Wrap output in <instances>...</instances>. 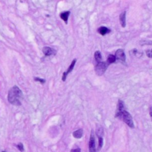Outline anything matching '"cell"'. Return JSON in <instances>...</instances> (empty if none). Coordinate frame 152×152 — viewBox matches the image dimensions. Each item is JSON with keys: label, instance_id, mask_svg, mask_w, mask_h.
<instances>
[{"label": "cell", "instance_id": "obj_1", "mask_svg": "<svg viewBox=\"0 0 152 152\" xmlns=\"http://www.w3.org/2000/svg\"><path fill=\"white\" fill-rule=\"evenodd\" d=\"M23 95L21 90L17 86H14L8 91V100L12 105L20 106L22 104L21 100L23 99Z\"/></svg>", "mask_w": 152, "mask_h": 152}, {"label": "cell", "instance_id": "obj_2", "mask_svg": "<svg viewBox=\"0 0 152 152\" xmlns=\"http://www.w3.org/2000/svg\"><path fill=\"white\" fill-rule=\"evenodd\" d=\"M115 117L122 120L126 125L129 126L130 128H133L134 127L131 115L129 112L125 111V109L121 111H116Z\"/></svg>", "mask_w": 152, "mask_h": 152}, {"label": "cell", "instance_id": "obj_3", "mask_svg": "<svg viewBox=\"0 0 152 152\" xmlns=\"http://www.w3.org/2000/svg\"><path fill=\"white\" fill-rule=\"evenodd\" d=\"M108 65L109 64L106 61H100L99 63H98L97 65L95 67V71L96 74L99 76L102 75L107 70Z\"/></svg>", "mask_w": 152, "mask_h": 152}, {"label": "cell", "instance_id": "obj_4", "mask_svg": "<svg viewBox=\"0 0 152 152\" xmlns=\"http://www.w3.org/2000/svg\"><path fill=\"white\" fill-rule=\"evenodd\" d=\"M89 146V151L90 152L96 151V144H95V138L93 131H91V132Z\"/></svg>", "mask_w": 152, "mask_h": 152}, {"label": "cell", "instance_id": "obj_5", "mask_svg": "<svg viewBox=\"0 0 152 152\" xmlns=\"http://www.w3.org/2000/svg\"><path fill=\"white\" fill-rule=\"evenodd\" d=\"M115 56L116 57V60L122 61V62H125L126 56H125V54L124 53L123 49H118L115 52Z\"/></svg>", "mask_w": 152, "mask_h": 152}, {"label": "cell", "instance_id": "obj_6", "mask_svg": "<svg viewBox=\"0 0 152 152\" xmlns=\"http://www.w3.org/2000/svg\"><path fill=\"white\" fill-rule=\"evenodd\" d=\"M75 63H76V59H74V60L72 61L71 65L69 66V69H67V70L65 72H64V73H63V78H62V80H63V81H65V80H66V79H67V75H68V74H69V73H70L73 71V70L74 69V66H75Z\"/></svg>", "mask_w": 152, "mask_h": 152}, {"label": "cell", "instance_id": "obj_7", "mask_svg": "<svg viewBox=\"0 0 152 152\" xmlns=\"http://www.w3.org/2000/svg\"><path fill=\"white\" fill-rule=\"evenodd\" d=\"M42 51H43L44 54L46 56H51L56 54V50L49 46H45L42 49Z\"/></svg>", "mask_w": 152, "mask_h": 152}, {"label": "cell", "instance_id": "obj_8", "mask_svg": "<svg viewBox=\"0 0 152 152\" xmlns=\"http://www.w3.org/2000/svg\"><path fill=\"white\" fill-rule=\"evenodd\" d=\"M98 33H99V34H100L101 35L104 36V35L108 34V33H110L111 32V30L109 29H108L106 27L102 26V27H100L98 29Z\"/></svg>", "mask_w": 152, "mask_h": 152}, {"label": "cell", "instance_id": "obj_9", "mask_svg": "<svg viewBox=\"0 0 152 152\" xmlns=\"http://www.w3.org/2000/svg\"><path fill=\"white\" fill-rule=\"evenodd\" d=\"M120 21L122 28H125L126 26V11L122 12L120 15Z\"/></svg>", "mask_w": 152, "mask_h": 152}, {"label": "cell", "instance_id": "obj_10", "mask_svg": "<svg viewBox=\"0 0 152 152\" xmlns=\"http://www.w3.org/2000/svg\"><path fill=\"white\" fill-rule=\"evenodd\" d=\"M70 14V11H64L60 14V17L65 22V23H67L69 19V17Z\"/></svg>", "mask_w": 152, "mask_h": 152}, {"label": "cell", "instance_id": "obj_11", "mask_svg": "<svg viewBox=\"0 0 152 152\" xmlns=\"http://www.w3.org/2000/svg\"><path fill=\"white\" fill-rule=\"evenodd\" d=\"M83 131L82 129H79L77 131H74L73 133V135L74 138L75 139H80L83 136Z\"/></svg>", "mask_w": 152, "mask_h": 152}, {"label": "cell", "instance_id": "obj_12", "mask_svg": "<svg viewBox=\"0 0 152 152\" xmlns=\"http://www.w3.org/2000/svg\"><path fill=\"white\" fill-rule=\"evenodd\" d=\"M96 135L98 137H103L104 136V129L101 125H98L96 128Z\"/></svg>", "mask_w": 152, "mask_h": 152}, {"label": "cell", "instance_id": "obj_13", "mask_svg": "<svg viewBox=\"0 0 152 152\" xmlns=\"http://www.w3.org/2000/svg\"><path fill=\"white\" fill-rule=\"evenodd\" d=\"M116 57L115 55H109L108 57V59H107V61L106 62L108 63V64L109 65H110L114 63L116 61Z\"/></svg>", "mask_w": 152, "mask_h": 152}, {"label": "cell", "instance_id": "obj_14", "mask_svg": "<svg viewBox=\"0 0 152 152\" xmlns=\"http://www.w3.org/2000/svg\"><path fill=\"white\" fill-rule=\"evenodd\" d=\"M95 59L97 63L102 61V55H101L100 52L99 51V50L96 51L95 53Z\"/></svg>", "mask_w": 152, "mask_h": 152}, {"label": "cell", "instance_id": "obj_15", "mask_svg": "<svg viewBox=\"0 0 152 152\" xmlns=\"http://www.w3.org/2000/svg\"><path fill=\"white\" fill-rule=\"evenodd\" d=\"M98 141H99V150L103 146V144H104V139H103V137H98Z\"/></svg>", "mask_w": 152, "mask_h": 152}, {"label": "cell", "instance_id": "obj_16", "mask_svg": "<svg viewBox=\"0 0 152 152\" xmlns=\"http://www.w3.org/2000/svg\"><path fill=\"white\" fill-rule=\"evenodd\" d=\"M146 55L149 58H152V49L146 51Z\"/></svg>", "mask_w": 152, "mask_h": 152}, {"label": "cell", "instance_id": "obj_17", "mask_svg": "<svg viewBox=\"0 0 152 152\" xmlns=\"http://www.w3.org/2000/svg\"><path fill=\"white\" fill-rule=\"evenodd\" d=\"M35 80L36 81H39L40 83H44L45 82V80H43V79H40L39 78H35Z\"/></svg>", "mask_w": 152, "mask_h": 152}, {"label": "cell", "instance_id": "obj_18", "mask_svg": "<svg viewBox=\"0 0 152 152\" xmlns=\"http://www.w3.org/2000/svg\"><path fill=\"white\" fill-rule=\"evenodd\" d=\"M17 148L20 150V151H23L24 149H23V145L22 144V143H20V144H19L17 145Z\"/></svg>", "mask_w": 152, "mask_h": 152}, {"label": "cell", "instance_id": "obj_19", "mask_svg": "<svg viewBox=\"0 0 152 152\" xmlns=\"http://www.w3.org/2000/svg\"><path fill=\"white\" fill-rule=\"evenodd\" d=\"M80 150H81L80 149H73L71 151H80Z\"/></svg>", "mask_w": 152, "mask_h": 152}, {"label": "cell", "instance_id": "obj_20", "mask_svg": "<svg viewBox=\"0 0 152 152\" xmlns=\"http://www.w3.org/2000/svg\"><path fill=\"white\" fill-rule=\"evenodd\" d=\"M150 115L151 119H152V109H151L150 110Z\"/></svg>", "mask_w": 152, "mask_h": 152}]
</instances>
